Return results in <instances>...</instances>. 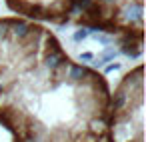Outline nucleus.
I'll use <instances>...</instances> for the list:
<instances>
[{"instance_id":"obj_1","label":"nucleus","mask_w":146,"mask_h":142,"mask_svg":"<svg viewBox=\"0 0 146 142\" xmlns=\"http://www.w3.org/2000/svg\"><path fill=\"white\" fill-rule=\"evenodd\" d=\"M120 22L124 26H134L136 24V30H142V4L140 0H126V2L116 10Z\"/></svg>"},{"instance_id":"obj_2","label":"nucleus","mask_w":146,"mask_h":142,"mask_svg":"<svg viewBox=\"0 0 146 142\" xmlns=\"http://www.w3.org/2000/svg\"><path fill=\"white\" fill-rule=\"evenodd\" d=\"M30 32V24L24 20H10V28H8V42L10 44H20Z\"/></svg>"},{"instance_id":"obj_3","label":"nucleus","mask_w":146,"mask_h":142,"mask_svg":"<svg viewBox=\"0 0 146 142\" xmlns=\"http://www.w3.org/2000/svg\"><path fill=\"white\" fill-rule=\"evenodd\" d=\"M86 74H88V68H86V66H82V64H72V62H70V66H68V70H66V74H64V82H68V84H72V86H78V84L84 80Z\"/></svg>"},{"instance_id":"obj_4","label":"nucleus","mask_w":146,"mask_h":142,"mask_svg":"<svg viewBox=\"0 0 146 142\" xmlns=\"http://www.w3.org/2000/svg\"><path fill=\"white\" fill-rule=\"evenodd\" d=\"M116 56H118V50H116L114 46H106V50H104V52H102V54H100V56L96 58V62H92V64L100 68V66H104L106 62H110V60H114Z\"/></svg>"},{"instance_id":"obj_5","label":"nucleus","mask_w":146,"mask_h":142,"mask_svg":"<svg viewBox=\"0 0 146 142\" xmlns=\"http://www.w3.org/2000/svg\"><path fill=\"white\" fill-rule=\"evenodd\" d=\"M88 34H90V32H88L86 28H80V30H76V32H74V36H72V38H74V42H82V40H86V38H88Z\"/></svg>"},{"instance_id":"obj_6","label":"nucleus","mask_w":146,"mask_h":142,"mask_svg":"<svg viewBox=\"0 0 146 142\" xmlns=\"http://www.w3.org/2000/svg\"><path fill=\"white\" fill-rule=\"evenodd\" d=\"M94 38H96L100 44H110V42L114 40L112 36H108V34H100V32H96V34H94Z\"/></svg>"},{"instance_id":"obj_7","label":"nucleus","mask_w":146,"mask_h":142,"mask_svg":"<svg viewBox=\"0 0 146 142\" xmlns=\"http://www.w3.org/2000/svg\"><path fill=\"white\" fill-rule=\"evenodd\" d=\"M80 60H86V62H88V60H94V54H92V52H82V54H80Z\"/></svg>"},{"instance_id":"obj_8","label":"nucleus","mask_w":146,"mask_h":142,"mask_svg":"<svg viewBox=\"0 0 146 142\" xmlns=\"http://www.w3.org/2000/svg\"><path fill=\"white\" fill-rule=\"evenodd\" d=\"M120 68V64L118 62H112V64H108L106 68H104V72H112V70H118Z\"/></svg>"},{"instance_id":"obj_9","label":"nucleus","mask_w":146,"mask_h":142,"mask_svg":"<svg viewBox=\"0 0 146 142\" xmlns=\"http://www.w3.org/2000/svg\"><path fill=\"white\" fill-rule=\"evenodd\" d=\"M4 94V82H0V96Z\"/></svg>"}]
</instances>
